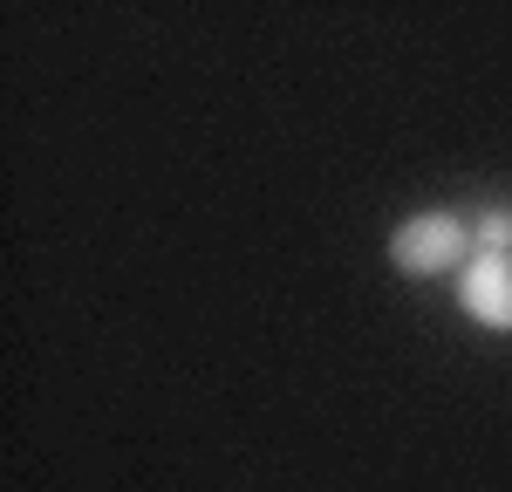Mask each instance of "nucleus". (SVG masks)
Segmentation results:
<instances>
[{
	"label": "nucleus",
	"mask_w": 512,
	"mask_h": 492,
	"mask_svg": "<svg viewBox=\"0 0 512 492\" xmlns=\"http://www.w3.org/2000/svg\"><path fill=\"white\" fill-rule=\"evenodd\" d=\"M472 246L478 253H512V205H492L472 219Z\"/></svg>",
	"instance_id": "3"
},
{
	"label": "nucleus",
	"mask_w": 512,
	"mask_h": 492,
	"mask_svg": "<svg viewBox=\"0 0 512 492\" xmlns=\"http://www.w3.org/2000/svg\"><path fill=\"white\" fill-rule=\"evenodd\" d=\"M390 260L410 274V281H431V274H465L472 267V219L458 212H417L390 233Z\"/></svg>",
	"instance_id": "1"
},
{
	"label": "nucleus",
	"mask_w": 512,
	"mask_h": 492,
	"mask_svg": "<svg viewBox=\"0 0 512 492\" xmlns=\"http://www.w3.org/2000/svg\"><path fill=\"white\" fill-rule=\"evenodd\" d=\"M458 301L472 322L512 335V253H472V267L458 274Z\"/></svg>",
	"instance_id": "2"
}]
</instances>
